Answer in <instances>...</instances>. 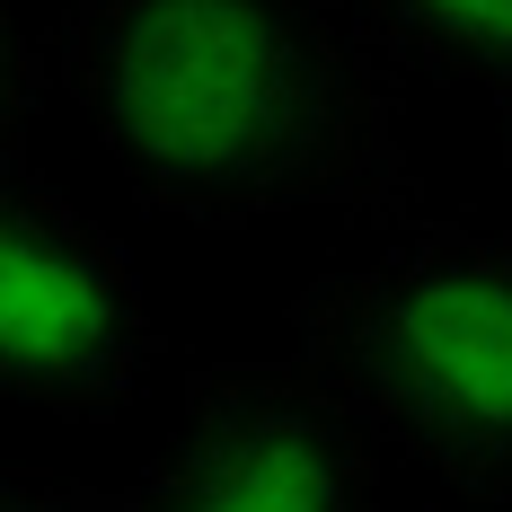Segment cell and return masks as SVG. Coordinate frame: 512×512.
<instances>
[{
  "instance_id": "6da1fadb",
  "label": "cell",
  "mask_w": 512,
  "mask_h": 512,
  "mask_svg": "<svg viewBox=\"0 0 512 512\" xmlns=\"http://www.w3.org/2000/svg\"><path fill=\"white\" fill-rule=\"evenodd\" d=\"M53 80L177 221L407 195L380 36L327 0H80Z\"/></svg>"
},
{
  "instance_id": "7a4b0ae2",
  "label": "cell",
  "mask_w": 512,
  "mask_h": 512,
  "mask_svg": "<svg viewBox=\"0 0 512 512\" xmlns=\"http://www.w3.org/2000/svg\"><path fill=\"white\" fill-rule=\"evenodd\" d=\"M309 371L407 460L512 486V239L415 221L301 301Z\"/></svg>"
},
{
  "instance_id": "3957f363",
  "label": "cell",
  "mask_w": 512,
  "mask_h": 512,
  "mask_svg": "<svg viewBox=\"0 0 512 512\" xmlns=\"http://www.w3.org/2000/svg\"><path fill=\"white\" fill-rule=\"evenodd\" d=\"M151 309L124 248L89 230L45 177L9 168L0 195V371L53 415H124L151 389Z\"/></svg>"
},
{
  "instance_id": "277c9868",
  "label": "cell",
  "mask_w": 512,
  "mask_h": 512,
  "mask_svg": "<svg viewBox=\"0 0 512 512\" xmlns=\"http://www.w3.org/2000/svg\"><path fill=\"white\" fill-rule=\"evenodd\" d=\"M380 495V433L318 371H204L177 460L133 504L186 512H345Z\"/></svg>"
},
{
  "instance_id": "5b68a950",
  "label": "cell",
  "mask_w": 512,
  "mask_h": 512,
  "mask_svg": "<svg viewBox=\"0 0 512 512\" xmlns=\"http://www.w3.org/2000/svg\"><path fill=\"white\" fill-rule=\"evenodd\" d=\"M354 18L380 36V53L512 98V0H354Z\"/></svg>"
}]
</instances>
